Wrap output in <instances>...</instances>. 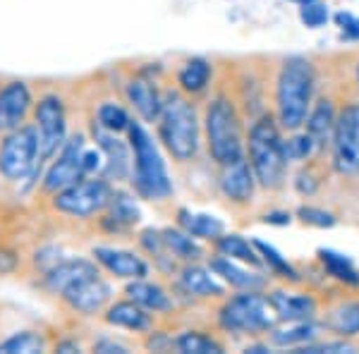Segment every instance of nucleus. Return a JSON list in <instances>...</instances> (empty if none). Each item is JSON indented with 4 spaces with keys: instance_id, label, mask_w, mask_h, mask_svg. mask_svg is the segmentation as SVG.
<instances>
[{
    "instance_id": "ddd939ff",
    "label": "nucleus",
    "mask_w": 359,
    "mask_h": 354,
    "mask_svg": "<svg viewBox=\"0 0 359 354\" xmlns=\"http://www.w3.org/2000/svg\"><path fill=\"white\" fill-rule=\"evenodd\" d=\"M34 98L25 82H8L0 89V132H13L27 123Z\"/></svg>"
},
{
    "instance_id": "f704fd0d",
    "label": "nucleus",
    "mask_w": 359,
    "mask_h": 354,
    "mask_svg": "<svg viewBox=\"0 0 359 354\" xmlns=\"http://www.w3.org/2000/svg\"><path fill=\"white\" fill-rule=\"evenodd\" d=\"M316 338V326L309 321H297V326L287 328V330H273L271 340L276 345H283V347H290V345H302V342H309Z\"/></svg>"
},
{
    "instance_id": "f03ea898",
    "label": "nucleus",
    "mask_w": 359,
    "mask_h": 354,
    "mask_svg": "<svg viewBox=\"0 0 359 354\" xmlns=\"http://www.w3.org/2000/svg\"><path fill=\"white\" fill-rule=\"evenodd\" d=\"M161 142L180 163H189L199 151V120L192 103L182 94H168L158 115Z\"/></svg>"
},
{
    "instance_id": "f3484780",
    "label": "nucleus",
    "mask_w": 359,
    "mask_h": 354,
    "mask_svg": "<svg viewBox=\"0 0 359 354\" xmlns=\"http://www.w3.org/2000/svg\"><path fill=\"white\" fill-rule=\"evenodd\" d=\"M94 139L98 147L106 154V168H108V179H127L132 175V154L130 147L125 142H120L118 137H113V132L103 130V127L94 125Z\"/></svg>"
},
{
    "instance_id": "412c9836",
    "label": "nucleus",
    "mask_w": 359,
    "mask_h": 354,
    "mask_svg": "<svg viewBox=\"0 0 359 354\" xmlns=\"http://www.w3.org/2000/svg\"><path fill=\"white\" fill-rule=\"evenodd\" d=\"M335 108L331 98H321L316 103V108L306 115V135L314 142L316 149H323L326 144H331L333 132H335Z\"/></svg>"
},
{
    "instance_id": "09e8293b",
    "label": "nucleus",
    "mask_w": 359,
    "mask_h": 354,
    "mask_svg": "<svg viewBox=\"0 0 359 354\" xmlns=\"http://www.w3.org/2000/svg\"><path fill=\"white\" fill-rule=\"evenodd\" d=\"M357 84H359V65H357Z\"/></svg>"
},
{
    "instance_id": "ea45409f",
    "label": "nucleus",
    "mask_w": 359,
    "mask_h": 354,
    "mask_svg": "<svg viewBox=\"0 0 359 354\" xmlns=\"http://www.w3.org/2000/svg\"><path fill=\"white\" fill-rule=\"evenodd\" d=\"M299 218L309 225H316V228H333L335 225L333 213H326V211H321V208H311V206L299 208Z\"/></svg>"
},
{
    "instance_id": "4c0bfd02",
    "label": "nucleus",
    "mask_w": 359,
    "mask_h": 354,
    "mask_svg": "<svg viewBox=\"0 0 359 354\" xmlns=\"http://www.w3.org/2000/svg\"><path fill=\"white\" fill-rule=\"evenodd\" d=\"M283 149H285V158L287 161H302L316 147H314V142L309 139V135H302V137H292V139H287V142H283Z\"/></svg>"
},
{
    "instance_id": "8fccbe9b",
    "label": "nucleus",
    "mask_w": 359,
    "mask_h": 354,
    "mask_svg": "<svg viewBox=\"0 0 359 354\" xmlns=\"http://www.w3.org/2000/svg\"><path fill=\"white\" fill-rule=\"evenodd\" d=\"M294 3H299V5H302V3H306V0H294Z\"/></svg>"
},
{
    "instance_id": "7ed1b4c3",
    "label": "nucleus",
    "mask_w": 359,
    "mask_h": 354,
    "mask_svg": "<svg viewBox=\"0 0 359 354\" xmlns=\"http://www.w3.org/2000/svg\"><path fill=\"white\" fill-rule=\"evenodd\" d=\"M249 165L254 177L266 189H276L283 184L287 170L285 149L278 132V125L271 115H262L249 130Z\"/></svg>"
},
{
    "instance_id": "1a4fd4ad",
    "label": "nucleus",
    "mask_w": 359,
    "mask_h": 354,
    "mask_svg": "<svg viewBox=\"0 0 359 354\" xmlns=\"http://www.w3.org/2000/svg\"><path fill=\"white\" fill-rule=\"evenodd\" d=\"M34 120H36L34 127H36L39 135L41 161H50L67 139L65 106H62V101L57 96H43L34 108Z\"/></svg>"
},
{
    "instance_id": "72a5a7b5",
    "label": "nucleus",
    "mask_w": 359,
    "mask_h": 354,
    "mask_svg": "<svg viewBox=\"0 0 359 354\" xmlns=\"http://www.w3.org/2000/svg\"><path fill=\"white\" fill-rule=\"evenodd\" d=\"M318 254H321L323 266L331 271V275H335L343 282H350V285H359V273L355 271V266H352L343 254H335V252H331V249H321Z\"/></svg>"
},
{
    "instance_id": "58836bf2",
    "label": "nucleus",
    "mask_w": 359,
    "mask_h": 354,
    "mask_svg": "<svg viewBox=\"0 0 359 354\" xmlns=\"http://www.w3.org/2000/svg\"><path fill=\"white\" fill-rule=\"evenodd\" d=\"M139 242H142V247L147 249V252L151 254V257L158 259V261L163 259L165 254H170V252H168V249H165L163 235H161L158 230H151V228L144 230V232H142V237H139Z\"/></svg>"
},
{
    "instance_id": "c9c22d12",
    "label": "nucleus",
    "mask_w": 359,
    "mask_h": 354,
    "mask_svg": "<svg viewBox=\"0 0 359 354\" xmlns=\"http://www.w3.org/2000/svg\"><path fill=\"white\" fill-rule=\"evenodd\" d=\"M254 247H257V252L262 254L264 261L271 266V268L280 273L283 278H290V280H297V273L292 271V266L287 264V261L283 259L280 254H278L273 247H271V245H266V242H262V240H254Z\"/></svg>"
},
{
    "instance_id": "0eeeda50",
    "label": "nucleus",
    "mask_w": 359,
    "mask_h": 354,
    "mask_svg": "<svg viewBox=\"0 0 359 354\" xmlns=\"http://www.w3.org/2000/svg\"><path fill=\"white\" fill-rule=\"evenodd\" d=\"M218 318L221 326L233 333H264L273 328V309L269 297H262L257 290H245L242 294L228 299Z\"/></svg>"
},
{
    "instance_id": "bb28decb",
    "label": "nucleus",
    "mask_w": 359,
    "mask_h": 354,
    "mask_svg": "<svg viewBox=\"0 0 359 354\" xmlns=\"http://www.w3.org/2000/svg\"><path fill=\"white\" fill-rule=\"evenodd\" d=\"M211 79V65L204 57H192L182 65V69L177 72V84L184 94H199L208 86Z\"/></svg>"
},
{
    "instance_id": "b1692460",
    "label": "nucleus",
    "mask_w": 359,
    "mask_h": 354,
    "mask_svg": "<svg viewBox=\"0 0 359 354\" xmlns=\"http://www.w3.org/2000/svg\"><path fill=\"white\" fill-rule=\"evenodd\" d=\"M180 287L184 290L192 297H221L223 294V285L216 282V278L211 275L206 268L201 266H184L182 273H180Z\"/></svg>"
},
{
    "instance_id": "c03bdc74",
    "label": "nucleus",
    "mask_w": 359,
    "mask_h": 354,
    "mask_svg": "<svg viewBox=\"0 0 359 354\" xmlns=\"http://www.w3.org/2000/svg\"><path fill=\"white\" fill-rule=\"evenodd\" d=\"M94 352H103V354L118 352V354H125L127 347L125 345H118V342H113V340H101V342H96V345H94Z\"/></svg>"
},
{
    "instance_id": "37998d69",
    "label": "nucleus",
    "mask_w": 359,
    "mask_h": 354,
    "mask_svg": "<svg viewBox=\"0 0 359 354\" xmlns=\"http://www.w3.org/2000/svg\"><path fill=\"white\" fill-rule=\"evenodd\" d=\"M335 20H338V25L343 27V34L347 39H359V20H355V17L347 15V13H340Z\"/></svg>"
},
{
    "instance_id": "49530a36",
    "label": "nucleus",
    "mask_w": 359,
    "mask_h": 354,
    "mask_svg": "<svg viewBox=\"0 0 359 354\" xmlns=\"http://www.w3.org/2000/svg\"><path fill=\"white\" fill-rule=\"evenodd\" d=\"M266 223H290V216H283V213H273V216H266Z\"/></svg>"
},
{
    "instance_id": "c756f323",
    "label": "nucleus",
    "mask_w": 359,
    "mask_h": 354,
    "mask_svg": "<svg viewBox=\"0 0 359 354\" xmlns=\"http://www.w3.org/2000/svg\"><path fill=\"white\" fill-rule=\"evenodd\" d=\"M46 350V338L36 330H22L0 342V354H36Z\"/></svg>"
},
{
    "instance_id": "7c9ffc66",
    "label": "nucleus",
    "mask_w": 359,
    "mask_h": 354,
    "mask_svg": "<svg viewBox=\"0 0 359 354\" xmlns=\"http://www.w3.org/2000/svg\"><path fill=\"white\" fill-rule=\"evenodd\" d=\"M175 350L182 354H221L223 347L208 335L189 330V333H182L180 338H175Z\"/></svg>"
},
{
    "instance_id": "6ab92c4d",
    "label": "nucleus",
    "mask_w": 359,
    "mask_h": 354,
    "mask_svg": "<svg viewBox=\"0 0 359 354\" xmlns=\"http://www.w3.org/2000/svg\"><path fill=\"white\" fill-rule=\"evenodd\" d=\"M276 318L280 321H309L316 313V301L309 294H290V292H273L269 297Z\"/></svg>"
},
{
    "instance_id": "dca6fc26",
    "label": "nucleus",
    "mask_w": 359,
    "mask_h": 354,
    "mask_svg": "<svg viewBox=\"0 0 359 354\" xmlns=\"http://www.w3.org/2000/svg\"><path fill=\"white\" fill-rule=\"evenodd\" d=\"M94 259L98 266H103L108 273H113L115 278H127V280H137V278L149 275V266L142 257L125 249H113V247H94Z\"/></svg>"
},
{
    "instance_id": "a211bd4d",
    "label": "nucleus",
    "mask_w": 359,
    "mask_h": 354,
    "mask_svg": "<svg viewBox=\"0 0 359 354\" xmlns=\"http://www.w3.org/2000/svg\"><path fill=\"white\" fill-rule=\"evenodd\" d=\"M108 326L115 328H127L135 330V333H147L154 326L151 313H147L144 306H139L135 299H125V301H115L103 313Z\"/></svg>"
},
{
    "instance_id": "6e6552de",
    "label": "nucleus",
    "mask_w": 359,
    "mask_h": 354,
    "mask_svg": "<svg viewBox=\"0 0 359 354\" xmlns=\"http://www.w3.org/2000/svg\"><path fill=\"white\" fill-rule=\"evenodd\" d=\"M113 187L103 177H82L72 187L53 194V208L72 218H91L108 206Z\"/></svg>"
},
{
    "instance_id": "f8f14e48",
    "label": "nucleus",
    "mask_w": 359,
    "mask_h": 354,
    "mask_svg": "<svg viewBox=\"0 0 359 354\" xmlns=\"http://www.w3.org/2000/svg\"><path fill=\"white\" fill-rule=\"evenodd\" d=\"M60 297L65 299V304L72 311L82 313V316H96L111 301V285L96 273V275H89L84 280L74 282Z\"/></svg>"
},
{
    "instance_id": "9d476101",
    "label": "nucleus",
    "mask_w": 359,
    "mask_h": 354,
    "mask_svg": "<svg viewBox=\"0 0 359 354\" xmlns=\"http://www.w3.org/2000/svg\"><path fill=\"white\" fill-rule=\"evenodd\" d=\"M333 161L335 168L345 175L359 170V103L347 106L333 132Z\"/></svg>"
},
{
    "instance_id": "c85d7f7f",
    "label": "nucleus",
    "mask_w": 359,
    "mask_h": 354,
    "mask_svg": "<svg viewBox=\"0 0 359 354\" xmlns=\"http://www.w3.org/2000/svg\"><path fill=\"white\" fill-rule=\"evenodd\" d=\"M163 235V242H165V249L177 259H184V261H196L201 257V247L194 242V237L184 230H161Z\"/></svg>"
},
{
    "instance_id": "5701e85b",
    "label": "nucleus",
    "mask_w": 359,
    "mask_h": 354,
    "mask_svg": "<svg viewBox=\"0 0 359 354\" xmlns=\"http://www.w3.org/2000/svg\"><path fill=\"white\" fill-rule=\"evenodd\" d=\"M127 297L135 299L139 306H144L147 311H156V313H165L172 309V299L168 297V292L161 285H156V282H147L142 280V278H137V280H132L130 285H127Z\"/></svg>"
},
{
    "instance_id": "a19ab883",
    "label": "nucleus",
    "mask_w": 359,
    "mask_h": 354,
    "mask_svg": "<svg viewBox=\"0 0 359 354\" xmlns=\"http://www.w3.org/2000/svg\"><path fill=\"white\" fill-rule=\"evenodd\" d=\"M103 168V154L98 149H84L82 154V170H84V177L86 175H94Z\"/></svg>"
},
{
    "instance_id": "4468645a",
    "label": "nucleus",
    "mask_w": 359,
    "mask_h": 354,
    "mask_svg": "<svg viewBox=\"0 0 359 354\" xmlns=\"http://www.w3.org/2000/svg\"><path fill=\"white\" fill-rule=\"evenodd\" d=\"M98 268L94 261L89 259H67V261H57L55 266H50L43 273V287L53 294H62L65 290H69L74 282L84 280L89 275H96Z\"/></svg>"
},
{
    "instance_id": "393cba45",
    "label": "nucleus",
    "mask_w": 359,
    "mask_h": 354,
    "mask_svg": "<svg viewBox=\"0 0 359 354\" xmlns=\"http://www.w3.org/2000/svg\"><path fill=\"white\" fill-rule=\"evenodd\" d=\"M211 271L237 290H262L266 285V280L259 275V273H249L245 268H240L233 259L223 257V254L216 259H211Z\"/></svg>"
},
{
    "instance_id": "2f4dec72",
    "label": "nucleus",
    "mask_w": 359,
    "mask_h": 354,
    "mask_svg": "<svg viewBox=\"0 0 359 354\" xmlns=\"http://www.w3.org/2000/svg\"><path fill=\"white\" fill-rule=\"evenodd\" d=\"M96 120H98V127H103V130L113 132V135H120V132H127V127H130V115H127V110L123 106H118V103L108 101L103 103V106H98L96 110Z\"/></svg>"
},
{
    "instance_id": "423d86ee",
    "label": "nucleus",
    "mask_w": 359,
    "mask_h": 354,
    "mask_svg": "<svg viewBox=\"0 0 359 354\" xmlns=\"http://www.w3.org/2000/svg\"><path fill=\"white\" fill-rule=\"evenodd\" d=\"M41 165L39 135L34 125H22L13 132H5L0 144V175L8 182H25L34 177Z\"/></svg>"
},
{
    "instance_id": "f257e3e1",
    "label": "nucleus",
    "mask_w": 359,
    "mask_h": 354,
    "mask_svg": "<svg viewBox=\"0 0 359 354\" xmlns=\"http://www.w3.org/2000/svg\"><path fill=\"white\" fill-rule=\"evenodd\" d=\"M314 91V67L304 57H287L278 74L276 103L278 123L285 130H299L306 123Z\"/></svg>"
},
{
    "instance_id": "473e14b6",
    "label": "nucleus",
    "mask_w": 359,
    "mask_h": 354,
    "mask_svg": "<svg viewBox=\"0 0 359 354\" xmlns=\"http://www.w3.org/2000/svg\"><path fill=\"white\" fill-rule=\"evenodd\" d=\"M328 326L338 335H357L359 333V301H347V304L338 306V309L333 311Z\"/></svg>"
},
{
    "instance_id": "cd10ccee",
    "label": "nucleus",
    "mask_w": 359,
    "mask_h": 354,
    "mask_svg": "<svg viewBox=\"0 0 359 354\" xmlns=\"http://www.w3.org/2000/svg\"><path fill=\"white\" fill-rule=\"evenodd\" d=\"M216 247H218V252L228 259H237L249 266H262V259H259L254 242L249 245L245 237H240V235H221L216 240Z\"/></svg>"
},
{
    "instance_id": "2eb2a0df",
    "label": "nucleus",
    "mask_w": 359,
    "mask_h": 354,
    "mask_svg": "<svg viewBox=\"0 0 359 354\" xmlns=\"http://www.w3.org/2000/svg\"><path fill=\"white\" fill-rule=\"evenodd\" d=\"M221 189L235 204H247L254 194V172L245 156L221 165Z\"/></svg>"
},
{
    "instance_id": "20e7f679",
    "label": "nucleus",
    "mask_w": 359,
    "mask_h": 354,
    "mask_svg": "<svg viewBox=\"0 0 359 354\" xmlns=\"http://www.w3.org/2000/svg\"><path fill=\"white\" fill-rule=\"evenodd\" d=\"M127 135H130V149L135 154L132 156V161H135L132 182H135L137 194L151 201L168 199L172 194V184L151 137L147 135V130L139 123H130Z\"/></svg>"
},
{
    "instance_id": "79ce46f5",
    "label": "nucleus",
    "mask_w": 359,
    "mask_h": 354,
    "mask_svg": "<svg viewBox=\"0 0 359 354\" xmlns=\"http://www.w3.org/2000/svg\"><path fill=\"white\" fill-rule=\"evenodd\" d=\"M299 352H309V354H318V352H328V354H352L355 352V347L352 345H347V342H326V345H309V347H304V350H299Z\"/></svg>"
},
{
    "instance_id": "9b49d317",
    "label": "nucleus",
    "mask_w": 359,
    "mask_h": 354,
    "mask_svg": "<svg viewBox=\"0 0 359 354\" xmlns=\"http://www.w3.org/2000/svg\"><path fill=\"white\" fill-rule=\"evenodd\" d=\"M82 154H84V137L74 135L72 139H65L62 149L57 151L55 163L48 168L43 177V191L46 194H57V191L72 187L74 182L84 177L82 170Z\"/></svg>"
},
{
    "instance_id": "de8ad7c7",
    "label": "nucleus",
    "mask_w": 359,
    "mask_h": 354,
    "mask_svg": "<svg viewBox=\"0 0 359 354\" xmlns=\"http://www.w3.org/2000/svg\"><path fill=\"white\" fill-rule=\"evenodd\" d=\"M247 352H252V354H264V352H269V347L254 345V347H247Z\"/></svg>"
},
{
    "instance_id": "e433bc0d",
    "label": "nucleus",
    "mask_w": 359,
    "mask_h": 354,
    "mask_svg": "<svg viewBox=\"0 0 359 354\" xmlns=\"http://www.w3.org/2000/svg\"><path fill=\"white\" fill-rule=\"evenodd\" d=\"M299 17H302L304 25L311 27V29L323 27L328 22V8L323 3H314V0H306V3H302Z\"/></svg>"
},
{
    "instance_id": "a878e982",
    "label": "nucleus",
    "mask_w": 359,
    "mask_h": 354,
    "mask_svg": "<svg viewBox=\"0 0 359 354\" xmlns=\"http://www.w3.org/2000/svg\"><path fill=\"white\" fill-rule=\"evenodd\" d=\"M177 223L184 232H189L196 240H218L223 235L225 225L223 220L206 216V213H189V211H180L177 213Z\"/></svg>"
},
{
    "instance_id": "aec40b11",
    "label": "nucleus",
    "mask_w": 359,
    "mask_h": 354,
    "mask_svg": "<svg viewBox=\"0 0 359 354\" xmlns=\"http://www.w3.org/2000/svg\"><path fill=\"white\" fill-rule=\"evenodd\" d=\"M127 101L132 103V108L137 110L139 115H142L147 123H156L161 115V108H163V98L161 94L156 91V86L151 82H147V79H132V82H127Z\"/></svg>"
},
{
    "instance_id": "4be33fe9",
    "label": "nucleus",
    "mask_w": 359,
    "mask_h": 354,
    "mask_svg": "<svg viewBox=\"0 0 359 354\" xmlns=\"http://www.w3.org/2000/svg\"><path fill=\"white\" fill-rule=\"evenodd\" d=\"M106 211V216H103V225L111 230H127L132 228L135 223H139V208L135 204V199H132L130 194H125V191H115L111 194V199H108V206L103 208Z\"/></svg>"
},
{
    "instance_id": "a18cd8bd",
    "label": "nucleus",
    "mask_w": 359,
    "mask_h": 354,
    "mask_svg": "<svg viewBox=\"0 0 359 354\" xmlns=\"http://www.w3.org/2000/svg\"><path fill=\"white\" fill-rule=\"evenodd\" d=\"M55 350L57 352H79V345L77 342H57Z\"/></svg>"
},
{
    "instance_id": "39448f33",
    "label": "nucleus",
    "mask_w": 359,
    "mask_h": 354,
    "mask_svg": "<svg viewBox=\"0 0 359 354\" xmlns=\"http://www.w3.org/2000/svg\"><path fill=\"white\" fill-rule=\"evenodd\" d=\"M206 142L208 154L218 165H225L245 156L242 154L240 118H237L235 106L225 96L213 98L206 110Z\"/></svg>"
}]
</instances>
